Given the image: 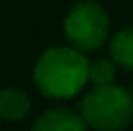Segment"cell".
<instances>
[{
    "label": "cell",
    "mask_w": 133,
    "mask_h": 131,
    "mask_svg": "<svg viewBox=\"0 0 133 131\" xmlns=\"http://www.w3.org/2000/svg\"><path fill=\"white\" fill-rule=\"evenodd\" d=\"M79 116L96 131H124L133 122V101L122 85L92 87L79 103Z\"/></svg>",
    "instance_id": "obj_2"
},
{
    "label": "cell",
    "mask_w": 133,
    "mask_h": 131,
    "mask_svg": "<svg viewBox=\"0 0 133 131\" xmlns=\"http://www.w3.org/2000/svg\"><path fill=\"white\" fill-rule=\"evenodd\" d=\"M114 76H116V63L109 57H96L87 61V83H92V87L111 85Z\"/></svg>",
    "instance_id": "obj_7"
},
{
    "label": "cell",
    "mask_w": 133,
    "mask_h": 131,
    "mask_svg": "<svg viewBox=\"0 0 133 131\" xmlns=\"http://www.w3.org/2000/svg\"><path fill=\"white\" fill-rule=\"evenodd\" d=\"M31 131H87V125L74 109L50 107L37 116Z\"/></svg>",
    "instance_id": "obj_4"
},
{
    "label": "cell",
    "mask_w": 133,
    "mask_h": 131,
    "mask_svg": "<svg viewBox=\"0 0 133 131\" xmlns=\"http://www.w3.org/2000/svg\"><path fill=\"white\" fill-rule=\"evenodd\" d=\"M129 96H131V101H133V85H131V90H129Z\"/></svg>",
    "instance_id": "obj_8"
},
{
    "label": "cell",
    "mask_w": 133,
    "mask_h": 131,
    "mask_svg": "<svg viewBox=\"0 0 133 131\" xmlns=\"http://www.w3.org/2000/svg\"><path fill=\"white\" fill-rule=\"evenodd\" d=\"M63 33L79 53H94L109 40L111 20L103 4L94 0H76L63 18Z\"/></svg>",
    "instance_id": "obj_3"
},
{
    "label": "cell",
    "mask_w": 133,
    "mask_h": 131,
    "mask_svg": "<svg viewBox=\"0 0 133 131\" xmlns=\"http://www.w3.org/2000/svg\"><path fill=\"white\" fill-rule=\"evenodd\" d=\"M109 59L133 72V26H124L114 37H109Z\"/></svg>",
    "instance_id": "obj_6"
},
{
    "label": "cell",
    "mask_w": 133,
    "mask_h": 131,
    "mask_svg": "<svg viewBox=\"0 0 133 131\" xmlns=\"http://www.w3.org/2000/svg\"><path fill=\"white\" fill-rule=\"evenodd\" d=\"M87 61L90 59L72 46L46 48L33 68L35 87L55 101L76 96L87 83Z\"/></svg>",
    "instance_id": "obj_1"
},
{
    "label": "cell",
    "mask_w": 133,
    "mask_h": 131,
    "mask_svg": "<svg viewBox=\"0 0 133 131\" xmlns=\"http://www.w3.org/2000/svg\"><path fill=\"white\" fill-rule=\"evenodd\" d=\"M31 112V98L22 87H0V120L18 122Z\"/></svg>",
    "instance_id": "obj_5"
}]
</instances>
